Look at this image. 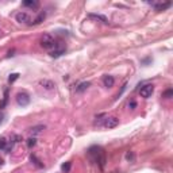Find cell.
<instances>
[{"label": "cell", "mask_w": 173, "mask_h": 173, "mask_svg": "<svg viewBox=\"0 0 173 173\" xmlns=\"http://www.w3.org/2000/svg\"><path fill=\"white\" fill-rule=\"evenodd\" d=\"M41 46L43 49H47V50H49V49L56 47L54 38H53L50 34H43V35H42V38H41Z\"/></svg>", "instance_id": "7a4b0ae2"}, {"label": "cell", "mask_w": 173, "mask_h": 173, "mask_svg": "<svg viewBox=\"0 0 173 173\" xmlns=\"http://www.w3.org/2000/svg\"><path fill=\"white\" fill-rule=\"evenodd\" d=\"M39 3L37 2V0H24L23 2V6L24 7H31V8H34V7H38Z\"/></svg>", "instance_id": "7c38bea8"}, {"label": "cell", "mask_w": 173, "mask_h": 173, "mask_svg": "<svg viewBox=\"0 0 173 173\" xmlns=\"http://www.w3.org/2000/svg\"><path fill=\"white\" fill-rule=\"evenodd\" d=\"M154 8H156V11H164V10L169 8V7L172 6L171 2H167V3H158V4H153Z\"/></svg>", "instance_id": "ba28073f"}, {"label": "cell", "mask_w": 173, "mask_h": 173, "mask_svg": "<svg viewBox=\"0 0 173 173\" xmlns=\"http://www.w3.org/2000/svg\"><path fill=\"white\" fill-rule=\"evenodd\" d=\"M126 158H127V160H133V158H134V154H133V153H130V151H129V153L126 154Z\"/></svg>", "instance_id": "cb8c5ba5"}, {"label": "cell", "mask_w": 173, "mask_h": 173, "mask_svg": "<svg viewBox=\"0 0 173 173\" xmlns=\"http://www.w3.org/2000/svg\"><path fill=\"white\" fill-rule=\"evenodd\" d=\"M130 108H131V110H134V108H135L137 107V103H135V101H134V100H131V101H130Z\"/></svg>", "instance_id": "603a6c76"}, {"label": "cell", "mask_w": 173, "mask_h": 173, "mask_svg": "<svg viewBox=\"0 0 173 173\" xmlns=\"http://www.w3.org/2000/svg\"><path fill=\"white\" fill-rule=\"evenodd\" d=\"M103 83H104V87L111 88V87H114V84H115V79L112 76H104Z\"/></svg>", "instance_id": "9c48e42d"}, {"label": "cell", "mask_w": 173, "mask_h": 173, "mask_svg": "<svg viewBox=\"0 0 173 173\" xmlns=\"http://www.w3.org/2000/svg\"><path fill=\"white\" fill-rule=\"evenodd\" d=\"M30 160L33 161V162H34V165H37L38 168H43V164H41V161L38 160L37 157H35V154H31V156H30Z\"/></svg>", "instance_id": "2e32d148"}, {"label": "cell", "mask_w": 173, "mask_h": 173, "mask_svg": "<svg viewBox=\"0 0 173 173\" xmlns=\"http://www.w3.org/2000/svg\"><path fill=\"white\" fill-rule=\"evenodd\" d=\"M2 119H3V114H0V123H2Z\"/></svg>", "instance_id": "d4e9b609"}, {"label": "cell", "mask_w": 173, "mask_h": 173, "mask_svg": "<svg viewBox=\"0 0 173 173\" xmlns=\"http://www.w3.org/2000/svg\"><path fill=\"white\" fill-rule=\"evenodd\" d=\"M18 79H19V73H12V75H10V77H8V83H14V81Z\"/></svg>", "instance_id": "44dd1931"}, {"label": "cell", "mask_w": 173, "mask_h": 173, "mask_svg": "<svg viewBox=\"0 0 173 173\" xmlns=\"http://www.w3.org/2000/svg\"><path fill=\"white\" fill-rule=\"evenodd\" d=\"M7 101H8V91H6V92H4V99H3L2 104H0V110H2V108H4V107H6Z\"/></svg>", "instance_id": "d6986e66"}, {"label": "cell", "mask_w": 173, "mask_h": 173, "mask_svg": "<svg viewBox=\"0 0 173 173\" xmlns=\"http://www.w3.org/2000/svg\"><path fill=\"white\" fill-rule=\"evenodd\" d=\"M70 167H72V164H70V162H65V164H62V167H61L62 172L68 173V172L70 171Z\"/></svg>", "instance_id": "ffe728a7"}, {"label": "cell", "mask_w": 173, "mask_h": 173, "mask_svg": "<svg viewBox=\"0 0 173 173\" xmlns=\"http://www.w3.org/2000/svg\"><path fill=\"white\" fill-rule=\"evenodd\" d=\"M39 84H41V85L45 88V89H49V91L54 88V83H53L51 80H42Z\"/></svg>", "instance_id": "8fae6325"}, {"label": "cell", "mask_w": 173, "mask_h": 173, "mask_svg": "<svg viewBox=\"0 0 173 173\" xmlns=\"http://www.w3.org/2000/svg\"><path fill=\"white\" fill-rule=\"evenodd\" d=\"M45 18H46V14H45V12H41L39 15H38V16L34 19L33 24H39V23H42V22L45 20Z\"/></svg>", "instance_id": "4fadbf2b"}, {"label": "cell", "mask_w": 173, "mask_h": 173, "mask_svg": "<svg viewBox=\"0 0 173 173\" xmlns=\"http://www.w3.org/2000/svg\"><path fill=\"white\" fill-rule=\"evenodd\" d=\"M119 125V119L115 118V116H108V118L104 119V127L105 129H114Z\"/></svg>", "instance_id": "5b68a950"}, {"label": "cell", "mask_w": 173, "mask_h": 173, "mask_svg": "<svg viewBox=\"0 0 173 173\" xmlns=\"http://www.w3.org/2000/svg\"><path fill=\"white\" fill-rule=\"evenodd\" d=\"M43 130H45V126L39 125V126H34V127H31L29 131H30V134H33V135H37V134H41L42 131H43Z\"/></svg>", "instance_id": "30bf717a"}, {"label": "cell", "mask_w": 173, "mask_h": 173, "mask_svg": "<svg viewBox=\"0 0 173 173\" xmlns=\"http://www.w3.org/2000/svg\"><path fill=\"white\" fill-rule=\"evenodd\" d=\"M89 18H93V19H97V20H101L104 24H107L108 23V20H107V18L103 16V15H96V14H89Z\"/></svg>", "instance_id": "5bb4252c"}, {"label": "cell", "mask_w": 173, "mask_h": 173, "mask_svg": "<svg viewBox=\"0 0 173 173\" xmlns=\"http://www.w3.org/2000/svg\"><path fill=\"white\" fill-rule=\"evenodd\" d=\"M162 97H165V99H171V97H173V89H167L164 93H162Z\"/></svg>", "instance_id": "ac0fdd59"}, {"label": "cell", "mask_w": 173, "mask_h": 173, "mask_svg": "<svg viewBox=\"0 0 173 173\" xmlns=\"http://www.w3.org/2000/svg\"><path fill=\"white\" fill-rule=\"evenodd\" d=\"M89 87H91V83H89V81H84V83H80L79 85L76 87V92H84V91H87Z\"/></svg>", "instance_id": "52a82bcc"}, {"label": "cell", "mask_w": 173, "mask_h": 173, "mask_svg": "<svg viewBox=\"0 0 173 173\" xmlns=\"http://www.w3.org/2000/svg\"><path fill=\"white\" fill-rule=\"evenodd\" d=\"M0 165H3V158L0 157Z\"/></svg>", "instance_id": "484cf974"}, {"label": "cell", "mask_w": 173, "mask_h": 173, "mask_svg": "<svg viewBox=\"0 0 173 173\" xmlns=\"http://www.w3.org/2000/svg\"><path fill=\"white\" fill-rule=\"evenodd\" d=\"M153 92H154V85H151V84H146V85H143L139 89V95L143 99H149L153 95Z\"/></svg>", "instance_id": "3957f363"}, {"label": "cell", "mask_w": 173, "mask_h": 173, "mask_svg": "<svg viewBox=\"0 0 173 173\" xmlns=\"http://www.w3.org/2000/svg\"><path fill=\"white\" fill-rule=\"evenodd\" d=\"M7 146V139L4 137H0V149H6Z\"/></svg>", "instance_id": "7402d4cb"}, {"label": "cell", "mask_w": 173, "mask_h": 173, "mask_svg": "<svg viewBox=\"0 0 173 173\" xmlns=\"http://www.w3.org/2000/svg\"><path fill=\"white\" fill-rule=\"evenodd\" d=\"M64 53H65V49H58V50H53L50 53V56L53 58H58V57H61Z\"/></svg>", "instance_id": "9a60e30c"}, {"label": "cell", "mask_w": 173, "mask_h": 173, "mask_svg": "<svg viewBox=\"0 0 173 173\" xmlns=\"http://www.w3.org/2000/svg\"><path fill=\"white\" fill-rule=\"evenodd\" d=\"M27 147H34L35 145H37V138H34V137H31V138L27 139Z\"/></svg>", "instance_id": "e0dca14e"}, {"label": "cell", "mask_w": 173, "mask_h": 173, "mask_svg": "<svg viewBox=\"0 0 173 173\" xmlns=\"http://www.w3.org/2000/svg\"><path fill=\"white\" fill-rule=\"evenodd\" d=\"M16 173H22V172H16Z\"/></svg>", "instance_id": "4316f807"}, {"label": "cell", "mask_w": 173, "mask_h": 173, "mask_svg": "<svg viewBox=\"0 0 173 173\" xmlns=\"http://www.w3.org/2000/svg\"><path fill=\"white\" fill-rule=\"evenodd\" d=\"M16 103L19 105H22V107H24V105H27L30 103V96L26 92H19L16 95Z\"/></svg>", "instance_id": "277c9868"}, {"label": "cell", "mask_w": 173, "mask_h": 173, "mask_svg": "<svg viewBox=\"0 0 173 173\" xmlns=\"http://www.w3.org/2000/svg\"><path fill=\"white\" fill-rule=\"evenodd\" d=\"M16 20L19 23H29L30 24V16H29V14H26V12L16 14Z\"/></svg>", "instance_id": "8992f818"}, {"label": "cell", "mask_w": 173, "mask_h": 173, "mask_svg": "<svg viewBox=\"0 0 173 173\" xmlns=\"http://www.w3.org/2000/svg\"><path fill=\"white\" fill-rule=\"evenodd\" d=\"M88 157L89 160L97 164L100 168H104V164H105V151L103 147L100 146H92L88 149Z\"/></svg>", "instance_id": "6da1fadb"}]
</instances>
